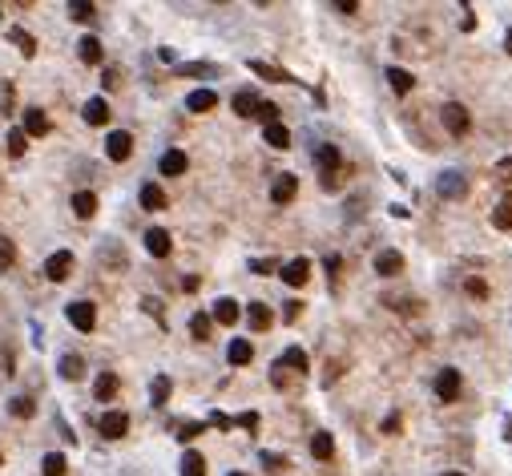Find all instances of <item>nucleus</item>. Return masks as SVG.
<instances>
[{"label":"nucleus","instance_id":"nucleus-1","mask_svg":"<svg viewBox=\"0 0 512 476\" xmlns=\"http://www.w3.org/2000/svg\"><path fill=\"white\" fill-rule=\"evenodd\" d=\"M440 121H444V129L452 134V138H464L468 129H472V113H468L460 101H448L440 109Z\"/></svg>","mask_w":512,"mask_h":476},{"label":"nucleus","instance_id":"nucleus-2","mask_svg":"<svg viewBox=\"0 0 512 476\" xmlns=\"http://www.w3.org/2000/svg\"><path fill=\"white\" fill-rule=\"evenodd\" d=\"M432 392H436V400H444V404L460 400V367H440L436 380H432Z\"/></svg>","mask_w":512,"mask_h":476},{"label":"nucleus","instance_id":"nucleus-3","mask_svg":"<svg viewBox=\"0 0 512 476\" xmlns=\"http://www.w3.org/2000/svg\"><path fill=\"white\" fill-rule=\"evenodd\" d=\"M295 194H299V178H295V174H279V178L271 182V202H275V206L295 202Z\"/></svg>","mask_w":512,"mask_h":476},{"label":"nucleus","instance_id":"nucleus-4","mask_svg":"<svg viewBox=\"0 0 512 476\" xmlns=\"http://www.w3.org/2000/svg\"><path fill=\"white\" fill-rule=\"evenodd\" d=\"M69 323L77 327V331H93L97 327V307L93 303H85V299L69 303Z\"/></svg>","mask_w":512,"mask_h":476},{"label":"nucleus","instance_id":"nucleus-5","mask_svg":"<svg viewBox=\"0 0 512 476\" xmlns=\"http://www.w3.org/2000/svg\"><path fill=\"white\" fill-rule=\"evenodd\" d=\"M45 275L53 279V283H65V279L73 275V255H69V250H57V255H48Z\"/></svg>","mask_w":512,"mask_h":476},{"label":"nucleus","instance_id":"nucleus-6","mask_svg":"<svg viewBox=\"0 0 512 476\" xmlns=\"http://www.w3.org/2000/svg\"><path fill=\"white\" fill-rule=\"evenodd\" d=\"M97 428H101V436H105V440H121V436L129 432V416H125V412H105Z\"/></svg>","mask_w":512,"mask_h":476},{"label":"nucleus","instance_id":"nucleus-7","mask_svg":"<svg viewBox=\"0 0 512 476\" xmlns=\"http://www.w3.org/2000/svg\"><path fill=\"white\" fill-rule=\"evenodd\" d=\"M105 154H109L113 162H125V158L134 154V138H129L125 129H117V134H109V138H105Z\"/></svg>","mask_w":512,"mask_h":476},{"label":"nucleus","instance_id":"nucleus-8","mask_svg":"<svg viewBox=\"0 0 512 476\" xmlns=\"http://www.w3.org/2000/svg\"><path fill=\"white\" fill-rule=\"evenodd\" d=\"M170 230H162V226H154V230H145V250L154 255V259H165L170 255Z\"/></svg>","mask_w":512,"mask_h":476},{"label":"nucleus","instance_id":"nucleus-9","mask_svg":"<svg viewBox=\"0 0 512 476\" xmlns=\"http://www.w3.org/2000/svg\"><path fill=\"white\" fill-rule=\"evenodd\" d=\"M375 271H379L383 279H396L399 271H403V255H399V250H379V255H375Z\"/></svg>","mask_w":512,"mask_h":476},{"label":"nucleus","instance_id":"nucleus-10","mask_svg":"<svg viewBox=\"0 0 512 476\" xmlns=\"http://www.w3.org/2000/svg\"><path fill=\"white\" fill-rule=\"evenodd\" d=\"M307 279H311V262L307 259H291L286 266H282V283L286 286H303Z\"/></svg>","mask_w":512,"mask_h":476},{"label":"nucleus","instance_id":"nucleus-11","mask_svg":"<svg viewBox=\"0 0 512 476\" xmlns=\"http://www.w3.org/2000/svg\"><path fill=\"white\" fill-rule=\"evenodd\" d=\"M48 129V118H45V109H24V138H45Z\"/></svg>","mask_w":512,"mask_h":476},{"label":"nucleus","instance_id":"nucleus-12","mask_svg":"<svg viewBox=\"0 0 512 476\" xmlns=\"http://www.w3.org/2000/svg\"><path fill=\"white\" fill-rule=\"evenodd\" d=\"M186 166H190V158L182 154V149H165V154H162V162H158V170H162V174H170V178L186 174Z\"/></svg>","mask_w":512,"mask_h":476},{"label":"nucleus","instance_id":"nucleus-13","mask_svg":"<svg viewBox=\"0 0 512 476\" xmlns=\"http://www.w3.org/2000/svg\"><path fill=\"white\" fill-rule=\"evenodd\" d=\"M214 105H218V93H214V89H194V93L186 97V109H190V113H210Z\"/></svg>","mask_w":512,"mask_h":476},{"label":"nucleus","instance_id":"nucleus-14","mask_svg":"<svg viewBox=\"0 0 512 476\" xmlns=\"http://www.w3.org/2000/svg\"><path fill=\"white\" fill-rule=\"evenodd\" d=\"M238 315H242V311H238V303H234V299H218L210 319H214V323H222V327H234V323H238Z\"/></svg>","mask_w":512,"mask_h":476},{"label":"nucleus","instance_id":"nucleus-15","mask_svg":"<svg viewBox=\"0 0 512 476\" xmlns=\"http://www.w3.org/2000/svg\"><path fill=\"white\" fill-rule=\"evenodd\" d=\"M440 194H444V198H464L468 182L456 174V170H448V174H440Z\"/></svg>","mask_w":512,"mask_h":476},{"label":"nucleus","instance_id":"nucleus-16","mask_svg":"<svg viewBox=\"0 0 512 476\" xmlns=\"http://www.w3.org/2000/svg\"><path fill=\"white\" fill-rule=\"evenodd\" d=\"M246 323H250V331H266V327L275 323V315H271V307H266V303H250V311H246Z\"/></svg>","mask_w":512,"mask_h":476},{"label":"nucleus","instance_id":"nucleus-17","mask_svg":"<svg viewBox=\"0 0 512 476\" xmlns=\"http://www.w3.org/2000/svg\"><path fill=\"white\" fill-rule=\"evenodd\" d=\"M77 57H81L85 65H101V57H105V53H101V41H97V37H81V41H77Z\"/></svg>","mask_w":512,"mask_h":476},{"label":"nucleus","instance_id":"nucleus-18","mask_svg":"<svg viewBox=\"0 0 512 476\" xmlns=\"http://www.w3.org/2000/svg\"><path fill=\"white\" fill-rule=\"evenodd\" d=\"M226 359H230L234 367L250 363V359H255V347H250V339H230V347H226Z\"/></svg>","mask_w":512,"mask_h":476},{"label":"nucleus","instance_id":"nucleus-19","mask_svg":"<svg viewBox=\"0 0 512 476\" xmlns=\"http://www.w3.org/2000/svg\"><path fill=\"white\" fill-rule=\"evenodd\" d=\"M117 387H121L117 372H101V376H97V383H93V396H97V400H113Z\"/></svg>","mask_w":512,"mask_h":476},{"label":"nucleus","instance_id":"nucleus-20","mask_svg":"<svg viewBox=\"0 0 512 476\" xmlns=\"http://www.w3.org/2000/svg\"><path fill=\"white\" fill-rule=\"evenodd\" d=\"M387 85H392L396 93H412V89H416V77L408 69H399V65H392V69H387Z\"/></svg>","mask_w":512,"mask_h":476},{"label":"nucleus","instance_id":"nucleus-21","mask_svg":"<svg viewBox=\"0 0 512 476\" xmlns=\"http://www.w3.org/2000/svg\"><path fill=\"white\" fill-rule=\"evenodd\" d=\"M73 214H77V218H93L97 214V194L93 190L73 194Z\"/></svg>","mask_w":512,"mask_h":476},{"label":"nucleus","instance_id":"nucleus-22","mask_svg":"<svg viewBox=\"0 0 512 476\" xmlns=\"http://www.w3.org/2000/svg\"><path fill=\"white\" fill-rule=\"evenodd\" d=\"M85 121H89V125H105V121H109V101H105V97L85 101Z\"/></svg>","mask_w":512,"mask_h":476},{"label":"nucleus","instance_id":"nucleus-23","mask_svg":"<svg viewBox=\"0 0 512 476\" xmlns=\"http://www.w3.org/2000/svg\"><path fill=\"white\" fill-rule=\"evenodd\" d=\"M262 138H266L271 149H286V145H291V129H286L282 121H275V125H266V129H262Z\"/></svg>","mask_w":512,"mask_h":476},{"label":"nucleus","instance_id":"nucleus-24","mask_svg":"<svg viewBox=\"0 0 512 476\" xmlns=\"http://www.w3.org/2000/svg\"><path fill=\"white\" fill-rule=\"evenodd\" d=\"M315 162H319V170H323V178H331V174L339 170V162H343V158H339V149H335V145H319Z\"/></svg>","mask_w":512,"mask_h":476},{"label":"nucleus","instance_id":"nucleus-25","mask_svg":"<svg viewBox=\"0 0 512 476\" xmlns=\"http://www.w3.org/2000/svg\"><path fill=\"white\" fill-rule=\"evenodd\" d=\"M141 206H145V210H165V190L154 186V182H145V186H141Z\"/></svg>","mask_w":512,"mask_h":476},{"label":"nucleus","instance_id":"nucleus-26","mask_svg":"<svg viewBox=\"0 0 512 476\" xmlns=\"http://www.w3.org/2000/svg\"><path fill=\"white\" fill-rule=\"evenodd\" d=\"M331 452H335L331 432H315V436H311V456H315V460H331Z\"/></svg>","mask_w":512,"mask_h":476},{"label":"nucleus","instance_id":"nucleus-27","mask_svg":"<svg viewBox=\"0 0 512 476\" xmlns=\"http://www.w3.org/2000/svg\"><path fill=\"white\" fill-rule=\"evenodd\" d=\"M255 109H258L255 89H238V93H234V113H238V118H250Z\"/></svg>","mask_w":512,"mask_h":476},{"label":"nucleus","instance_id":"nucleus-28","mask_svg":"<svg viewBox=\"0 0 512 476\" xmlns=\"http://www.w3.org/2000/svg\"><path fill=\"white\" fill-rule=\"evenodd\" d=\"M492 226H496V230H512V194L492 210Z\"/></svg>","mask_w":512,"mask_h":476},{"label":"nucleus","instance_id":"nucleus-29","mask_svg":"<svg viewBox=\"0 0 512 476\" xmlns=\"http://www.w3.org/2000/svg\"><path fill=\"white\" fill-rule=\"evenodd\" d=\"M250 73L266 77V81H291V73L279 69V65H266V61H250Z\"/></svg>","mask_w":512,"mask_h":476},{"label":"nucleus","instance_id":"nucleus-30","mask_svg":"<svg viewBox=\"0 0 512 476\" xmlns=\"http://www.w3.org/2000/svg\"><path fill=\"white\" fill-rule=\"evenodd\" d=\"M282 367H291V372H299V376H303L307 372V351L303 347H286V356L279 359Z\"/></svg>","mask_w":512,"mask_h":476},{"label":"nucleus","instance_id":"nucleus-31","mask_svg":"<svg viewBox=\"0 0 512 476\" xmlns=\"http://www.w3.org/2000/svg\"><path fill=\"white\" fill-rule=\"evenodd\" d=\"M182 476H206V460H202V452L182 456Z\"/></svg>","mask_w":512,"mask_h":476},{"label":"nucleus","instance_id":"nucleus-32","mask_svg":"<svg viewBox=\"0 0 512 476\" xmlns=\"http://www.w3.org/2000/svg\"><path fill=\"white\" fill-rule=\"evenodd\" d=\"M61 376H65V380H81V376H85V359H81V356H65V359H61Z\"/></svg>","mask_w":512,"mask_h":476},{"label":"nucleus","instance_id":"nucleus-33","mask_svg":"<svg viewBox=\"0 0 512 476\" xmlns=\"http://www.w3.org/2000/svg\"><path fill=\"white\" fill-rule=\"evenodd\" d=\"M12 262H17V242L0 235V271H12Z\"/></svg>","mask_w":512,"mask_h":476},{"label":"nucleus","instance_id":"nucleus-34","mask_svg":"<svg viewBox=\"0 0 512 476\" xmlns=\"http://www.w3.org/2000/svg\"><path fill=\"white\" fill-rule=\"evenodd\" d=\"M41 473H45V476H65V456L48 452L45 460H41Z\"/></svg>","mask_w":512,"mask_h":476},{"label":"nucleus","instance_id":"nucleus-35","mask_svg":"<svg viewBox=\"0 0 512 476\" xmlns=\"http://www.w3.org/2000/svg\"><path fill=\"white\" fill-rule=\"evenodd\" d=\"M210 327H214V319H210V315H202V311L190 319V331H194V339H210Z\"/></svg>","mask_w":512,"mask_h":476},{"label":"nucleus","instance_id":"nucleus-36","mask_svg":"<svg viewBox=\"0 0 512 476\" xmlns=\"http://www.w3.org/2000/svg\"><path fill=\"white\" fill-rule=\"evenodd\" d=\"M8 37H12V45L21 48L24 57H33V53H37V41H33V37H28V33H24V28H12V33H8Z\"/></svg>","mask_w":512,"mask_h":476},{"label":"nucleus","instance_id":"nucleus-37","mask_svg":"<svg viewBox=\"0 0 512 476\" xmlns=\"http://www.w3.org/2000/svg\"><path fill=\"white\" fill-rule=\"evenodd\" d=\"M149 400H154L158 408L170 400V376H158V380H154V387H149Z\"/></svg>","mask_w":512,"mask_h":476},{"label":"nucleus","instance_id":"nucleus-38","mask_svg":"<svg viewBox=\"0 0 512 476\" xmlns=\"http://www.w3.org/2000/svg\"><path fill=\"white\" fill-rule=\"evenodd\" d=\"M24 145H28L24 129H12V134H8V158H24Z\"/></svg>","mask_w":512,"mask_h":476},{"label":"nucleus","instance_id":"nucleus-39","mask_svg":"<svg viewBox=\"0 0 512 476\" xmlns=\"http://www.w3.org/2000/svg\"><path fill=\"white\" fill-rule=\"evenodd\" d=\"M255 113L262 118V125H275V121H279V105H275V101H258Z\"/></svg>","mask_w":512,"mask_h":476},{"label":"nucleus","instance_id":"nucleus-40","mask_svg":"<svg viewBox=\"0 0 512 476\" xmlns=\"http://www.w3.org/2000/svg\"><path fill=\"white\" fill-rule=\"evenodd\" d=\"M8 412H12V416H24V420H28V416H33V412H37V404H33V400H28V396H17V400H12V404H8Z\"/></svg>","mask_w":512,"mask_h":476},{"label":"nucleus","instance_id":"nucleus-41","mask_svg":"<svg viewBox=\"0 0 512 476\" xmlns=\"http://www.w3.org/2000/svg\"><path fill=\"white\" fill-rule=\"evenodd\" d=\"M464 291L472 295V299H488V283H484V279H468Z\"/></svg>","mask_w":512,"mask_h":476},{"label":"nucleus","instance_id":"nucleus-42","mask_svg":"<svg viewBox=\"0 0 512 476\" xmlns=\"http://www.w3.org/2000/svg\"><path fill=\"white\" fill-rule=\"evenodd\" d=\"M93 12H97L93 4H81V0H77V4H69V17H73V21H89Z\"/></svg>","mask_w":512,"mask_h":476},{"label":"nucleus","instance_id":"nucleus-43","mask_svg":"<svg viewBox=\"0 0 512 476\" xmlns=\"http://www.w3.org/2000/svg\"><path fill=\"white\" fill-rule=\"evenodd\" d=\"M262 464H266V473H282V468H286V460H282V456H275V452L262 456Z\"/></svg>","mask_w":512,"mask_h":476},{"label":"nucleus","instance_id":"nucleus-44","mask_svg":"<svg viewBox=\"0 0 512 476\" xmlns=\"http://www.w3.org/2000/svg\"><path fill=\"white\" fill-rule=\"evenodd\" d=\"M0 113H12V85H0Z\"/></svg>","mask_w":512,"mask_h":476},{"label":"nucleus","instance_id":"nucleus-45","mask_svg":"<svg viewBox=\"0 0 512 476\" xmlns=\"http://www.w3.org/2000/svg\"><path fill=\"white\" fill-rule=\"evenodd\" d=\"M194 436H202V424H182V428H178V440H182V444L194 440Z\"/></svg>","mask_w":512,"mask_h":476},{"label":"nucleus","instance_id":"nucleus-46","mask_svg":"<svg viewBox=\"0 0 512 476\" xmlns=\"http://www.w3.org/2000/svg\"><path fill=\"white\" fill-rule=\"evenodd\" d=\"M271 383H275V387H286V367H282V363H275V372H271Z\"/></svg>","mask_w":512,"mask_h":476},{"label":"nucleus","instance_id":"nucleus-47","mask_svg":"<svg viewBox=\"0 0 512 476\" xmlns=\"http://www.w3.org/2000/svg\"><path fill=\"white\" fill-rule=\"evenodd\" d=\"M496 174H500L504 182H512V158H500V162H496Z\"/></svg>","mask_w":512,"mask_h":476},{"label":"nucleus","instance_id":"nucleus-48","mask_svg":"<svg viewBox=\"0 0 512 476\" xmlns=\"http://www.w3.org/2000/svg\"><path fill=\"white\" fill-rule=\"evenodd\" d=\"M178 73H182V77H198V73H214V69H210V65H182Z\"/></svg>","mask_w":512,"mask_h":476},{"label":"nucleus","instance_id":"nucleus-49","mask_svg":"<svg viewBox=\"0 0 512 476\" xmlns=\"http://www.w3.org/2000/svg\"><path fill=\"white\" fill-rule=\"evenodd\" d=\"M210 424H214V428H230L234 420H230V416H222V412H214V416H210Z\"/></svg>","mask_w":512,"mask_h":476},{"label":"nucleus","instance_id":"nucleus-50","mask_svg":"<svg viewBox=\"0 0 512 476\" xmlns=\"http://www.w3.org/2000/svg\"><path fill=\"white\" fill-rule=\"evenodd\" d=\"M238 424H242V428H258V416H255V412H242V416H238Z\"/></svg>","mask_w":512,"mask_h":476},{"label":"nucleus","instance_id":"nucleus-51","mask_svg":"<svg viewBox=\"0 0 512 476\" xmlns=\"http://www.w3.org/2000/svg\"><path fill=\"white\" fill-rule=\"evenodd\" d=\"M250 271H255V275H271V271H275V262L266 259V262H250Z\"/></svg>","mask_w":512,"mask_h":476},{"label":"nucleus","instance_id":"nucleus-52","mask_svg":"<svg viewBox=\"0 0 512 476\" xmlns=\"http://www.w3.org/2000/svg\"><path fill=\"white\" fill-rule=\"evenodd\" d=\"M383 432H387V436H396V432H399V416H387V420H383Z\"/></svg>","mask_w":512,"mask_h":476},{"label":"nucleus","instance_id":"nucleus-53","mask_svg":"<svg viewBox=\"0 0 512 476\" xmlns=\"http://www.w3.org/2000/svg\"><path fill=\"white\" fill-rule=\"evenodd\" d=\"M509 53H512V28H509Z\"/></svg>","mask_w":512,"mask_h":476},{"label":"nucleus","instance_id":"nucleus-54","mask_svg":"<svg viewBox=\"0 0 512 476\" xmlns=\"http://www.w3.org/2000/svg\"><path fill=\"white\" fill-rule=\"evenodd\" d=\"M444 476H464V473H444Z\"/></svg>","mask_w":512,"mask_h":476},{"label":"nucleus","instance_id":"nucleus-55","mask_svg":"<svg viewBox=\"0 0 512 476\" xmlns=\"http://www.w3.org/2000/svg\"><path fill=\"white\" fill-rule=\"evenodd\" d=\"M230 476H246V473H230Z\"/></svg>","mask_w":512,"mask_h":476}]
</instances>
